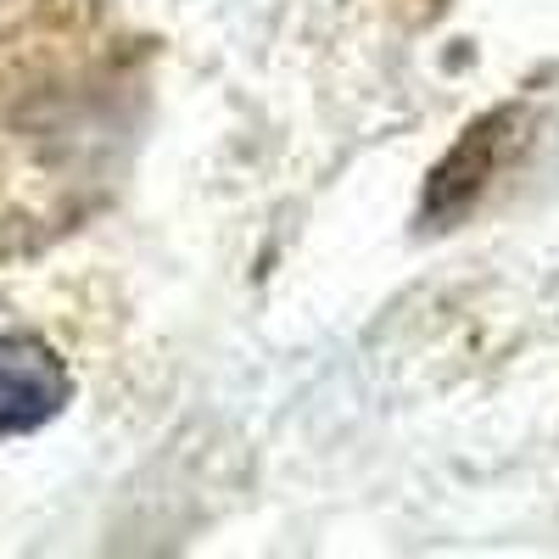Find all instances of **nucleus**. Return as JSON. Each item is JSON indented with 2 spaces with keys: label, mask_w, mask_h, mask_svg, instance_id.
Segmentation results:
<instances>
[{
  "label": "nucleus",
  "mask_w": 559,
  "mask_h": 559,
  "mask_svg": "<svg viewBox=\"0 0 559 559\" xmlns=\"http://www.w3.org/2000/svg\"><path fill=\"white\" fill-rule=\"evenodd\" d=\"M68 403V369L34 336H0V437L45 426Z\"/></svg>",
  "instance_id": "1"
}]
</instances>
